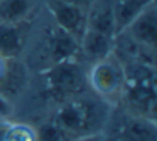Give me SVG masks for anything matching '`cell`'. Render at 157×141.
<instances>
[{
	"label": "cell",
	"mask_w": 157,
	"mask_h": 141,
	"mask_svg": "<svg viewBox=\"0 0 157 141\" xmlns=\"http://www.w3.org/2000/svg\"><path fill=\"white\" fill-rule=\"evenodd\" d=\"M88 84L98 96L110 97L122 92L123 87V66L112 56L93 64L88 74Z\"/></svg>",
	"instance_id": "3"
},
{
	"label": "cell",
	"mask_w": 157,
	"mask_h": 141,
	"mask_svg": "<svg viewBox=\"0 0 157 141\" xmlns=\"http://www.w3.org/2000/svg\"><path fill=\"white\" fill-rule=\"evenodd\" d=\"M9 126H10V123H9L7 119H0V141H4L5 133H7Z\"/></svg>",
	"instance_id": "18"
},
{
	"label": "cell",
	"mask_w": 157,
	"mask_h": 141,
	"mask_svg": "<svg viewBox=\"0 0 157 141\" xmlns=\"http://www.w3.org/2000/svg\"><path fill=\"white\" fill-rule=\"evenodd\" d=\"M64 2H69V3H75V5H79V7L88 9V5L91 3V0H64Z\"/></svg>",
	"instance_id": "19"
},
{
	"label": "cell",
	"mask_w": 157,
	"mask_h": 141,
	"mask_svg": "<svg viewBox=\"0 0 157 141\" xmlns=\"http://www.w3.org/2000/svg\"><path fill=\"white\" fill-rule=\"evenodd\" d=\"M36 136H37V141H75V139H78L71 133L63 129L59 124H56L54 121H48V123L41 124L36 129Z\"/></svg>",
	"instance_id": "14"
},
{
	"label": "cell",
	"mask_w": 157,
	"mask_h": 141,
	"mask_svg": "<svg viewBox=\"0 0 157 141\" xmlns=\"http://www.w3.org/2000/svg\"><path fill=\"white\" fill-rule=\"evenodd\" d=\"M81 52L79 42L73 35H69L66 30L56 25L49 30V35L46 39V56H48V67L61 60L76 59V56Z\"/></svg>",
	"instance_id": "5"
},
{
	"label": "cell",
	"mask_w": 157,
	"mask_h": 141,
	"mask_svg": "<svg viewBox=\"0 0 157 141\" xmlns=\"http://www.w3.org/2000/svg\"><path fill=\"white\" fill-rule=\"evenodd\" d=\"M48 9L54 19L56 25L73 35L76 40H81L86 32V9L64 2V0H48Z\"/></svg>",
	"instance_id": "4"
},
{
	"label": "cell",
	"mask_w": 157,
	"mask_h": 141,
	"mask_svg": "<svg viewBox=\"0 0 157 141\" xmlns=\"http://www.w3.org/2000/svg\"><path fill=\"white\" fill-rule=\"evenodd\" d=\"M86 29L115 37V22H113L112 0H91L86 9Z\"/></svg>",
	"instance_id": "8"
},
{
	"label": "cell",
	"mask_w": 157,
	"mask_h": 141,
	"mask_svg": "<svg viewBox=\"0 0 157 141\" xmlns=\"http://www.w3.org/2000/svg\"><path fill=\"white\" fill-rule=\"evenodd\" d=\"M24 47V34L21 24H0V56L17 57Z\"/></svg>",
	"instance_id": "12"
},
{
	"label": "cell",
	"mask_w": 157,
	"mask_h": 141,
	"mask_svg": "<svg viewBox=\"0 0 157 141\" xmlns=\"http://www.w3.org/2000/svg\"><path fill=\"white\" fill-rule=\"evenodd\" d=\"M106 119V106L105 103L93 97H73L64 103L56 111L54 121L56 124L71 133L73 136L81 138L85 134H91L98 129Z\"/></svg>",
	"instance_id": "1"
},
{
	"label": "cell",
	"mask_w": 157,
	"mask_h": 141,
	"mask_svg": "<svg viewBox=\"0 0 157 141\" xmlns=\"http://www.w3.org/2000/svg\"><path fill=\"white\" fill-rule=\"evenodd\" d=\"M4 70H5V57L0 56V79L4 76Z\"/></svg>",
	"instance_id": "20"
},
{
	"label": "cell",
	"mask_w": 157,
	"mask_h": 141,
	"mask_svg": "<svg viewBox=\"0 0 157 141\" xmlns=\"http://www.w3.org/2000/svg\"><path fill=\"white\" fill-rule=\"evenodd\" d=\"M44 82L48 92L54 99L64 103L68 99L79 96L85 91L88 77L78 60L69 59L46 67Z\"/></svg>",
	"instance_id": "2"
},
{
	"label": "cell",
	"mask_w": 157,
	"mask_h": 141,
	"mask_svg": "<svg viewBox=\"0 0 157 141\" xmlns=\"http://www.w3.org/2000/svg\"><path fill=\"white\" fill-rule=\"evenodd\" d=\"M115 141H157L155 123L150 118L133 116L125 121Z\"/></svg>",
	"instance_id": "11"
},
{
	"label": "cell",
	"mask_w": 157,
	"mask_h": 141,
	"mask_svg": "<svg viewBox=\"0 0 157 141\" xmlns=\"http://www.w3.org/2000/svg\"><path fill=\"white\" fill-rule=\"evenodd\" d=\"M75 141H115V138L95 136V134H91V136H86V138H78V139H75Z\"/></svg>",
	"instance_id": "17"
},
{
	"label": "cell",
	"mask_w": 157,
	"mask_h": 141,
	"mask_svg": "<svg viewBox=\"0 0 157 141\" xmlns=\"http://www.w3.org/2000/svg\"><path fill=\"white\" fill-rule=\"evenodd\" d=\"M115 37L106 34L96 32V30L86 29L85 35L79 40V50L85 54L86 59H91L95 62L112 56V50L115 47Z\"/></svg>",
	"instance_id": "9"
},
{
	"label": "cell",
	"mask_w": 157,
	"mask_h": 141,
	"mask_svg": "<svg viewBox=\"0 0 157 141\" xmlns=\"http://www.w3.org/2000/svg\"><path fill=\"white\" fill-rule=\"evenodd\" d=\"M37 5V0H0V24H22Z\"/></svg>",
	"instance_id": "13"
},
{
	"label": "cell",
	"mask_w": 157,
	"mask_h": 141,
	"mask_svg": "<svg viewBox=\"0 0 157 141\" xmlns=\"http://www.w3.org/2000/svg\"><path fill=\"white\" fill-rule=\"evenodd\" d=\"M27 84V67L17 57L5 59V70L0 79V94H4L9 101L19 96Z\"/></svg>",
	"instance_id": "7"
},
{
	"label": "cell",
	"mask_w": 157,
	"mask_h": 141,
	"mask_svg": "<svg viewBox=\"0 0 157 141\" xmlns=\"http://www.w3.org/2000/svg\"><path fill=\"white\" fill-rule=\"evenodd\" d=\"M12 113V104L4 94H0V119H5L9 118Z\"/></svg>",
	"instance_id": "16"
},
{
	"label": "cell",
	"mask_w": 157,
	"mask_h": 141,
	"mask_svg": "<svg viewBox=\"0 0 157 141\" xmlns=\"http://www.w3.org/2000/svg\"><path fill=\"white\" fill-rule=\"evenodd\" d=\"M123 32H127L130 39H133L137 44H140V45L155 49V42H157V10H155V3L149 5L140 15H137Z\"/></svg>",
	"instance_id": "6"
},
{
	"label": "cell",
	"mask_w": 157,
	"mask_h": 141,
	"mask_svg": "<svg viewBox=\"0 0 157 141\" xmlns=\"http://www.w3.org/2000/svg\"><path fill=\"white\" fill-rule=\"evenodd\" d=\"M4 141H37L36 129L24 123H10Z\"/></svg>",
	"instance_id": "15"
},
{
	"label": "cell",
	"mask_w": 157,
	"mask_h": 141,
	"mask_svg": "<svg viewBox=\"0 0 157 141\" xmlns=\"http://www.w3.org/2000/svg\"><path fill=\"white\" fill-rule=\"evenodd\" d=\"M152 3H155V0H112L115 35L123 32L137 15H140Z\"/></svg>",
	"instance_id": "10"
}]
</instances>
